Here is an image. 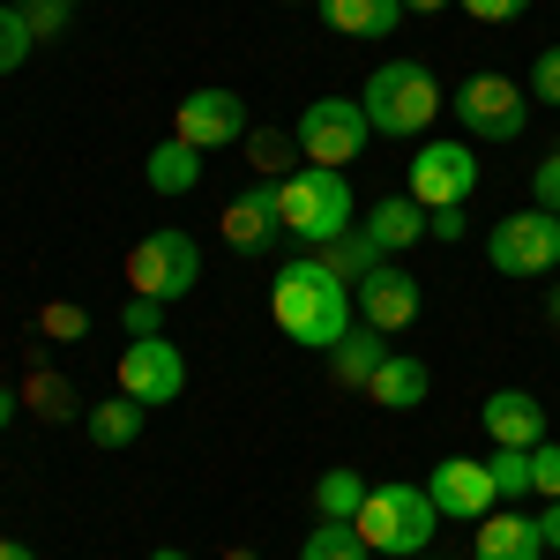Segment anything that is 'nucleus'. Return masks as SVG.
<instances>
[{
  "label": "nucleus",
  "mask_w": 560,
  "mask_h": 560,
  "mask_svg": "<svg viewBox=\"0 0 560 560\" xmlns=\"http://www.w3.org/2000/svg\"><path fill=\"white\" fill-rule=\"evenodd\" d=\"M269 322L292 337L300 351H337L351 329V284L345 277H329L322 255H300L277 269V284H269Z\"/></svg>",
  "instance_id": "1"
},
{
  "label": "nucleus",
  "mask_w": 560,
  "mask_h": 560,
  "mask_svg": "<svg viewBox=\"0 0 560 560\" xmlns=\"http://www.w3.org/2000/svg\"><path fill=\"white\" fill-rule=\"evenodd\" d=\"M433 523H441V509H433V493L427 486H366V509H359V538H366V553H382V560H411V553H427L433 546Z\"/></svg>",
  "instance_id": "2"
},
{
  "label": "nucleus",
  "mask_w": 560,
  "mask_h": 560,
  "mask_svg": "<svg viewBox=\"0 0 560 560\" xmlns=\"http://www.w3.org/2000/svg\"><path fill=\"white\" fill-rule=\"evenodd\" d=\"M359 105H366L374 135H427L441 120V83L427 60H382L359 90Z\"/></svg>",
  "instance_id": "3"
},
{
  "label": "nucleus",
  "mask_w": 560,
  "mask_h": 560,
  "mask_svg": "<svg viewBox=\"0 0 560 560\" xmlns=\"http://www.w3.org/2000/svg\"><path fill=\"white\" fill-rule=\"evenodd\" d=\"M277 224L300 240V247H329L337 232H351V187L329 165H300V173L277 179Z\"/></svg>",
  "instance_id": "4"
},
{
  "label": "nucleus",
  "mask_w": 560,
  "mask_h": 560,
  "mask_svg": "<svg viewBox=\"0 0 560 560\" xmlns=\"http://www.w3.org/2000/svg\"><path fill=\"white\" fill-rule=\"evenodd\" d=\"M292 135H300V165H329V173H345L351 158L374 142V120H366L359 97H314Z\"/></svg>",
  "instance_id": "5"
},
{
  "label": "nucleus",
  "mask_w": 560,
  "mask_h": 560,
  "mask_svg": "<svg viewBox=\"0 0 560 560\" xmlns=\"http://www.w3.org/2000/svg\"><path fill=\"white\" fill-rule=\"evenodd\" d=\"M486 261L501 277H553L560 269V217L553 210H516L486 232Z\"/></svg>",
  "instance_id": "6"
},
{
  "label": "nucleus",
  "mask_w": 560,
  "mask_h": 560,
  "mask_svg": "<svg viewBox=\"0 0 560 560\" xmlns=\"http://www.w3.org/2000/svg\"><path fill=\"white\" fill-rule=\"evenodd\" d=\"M456 120H464L478 142H516V135L530 128V90L509 83V75H493V68H478V75H464V90H456Z\"/></svg>",
  "instance_id": "7"
},
{
  "label": "nucleus",
  "mask_w": 560,
  "mask_h": 560,
  "mask_svg": "<svg viewBox=\"0 0 560 560\" xmlns=\"http://www.w3.org/2000/svg\"><path fill=\"white\" fill-rule=\"evenodd\" d=\"M471 187H478L471 142H419L404 165V195L419 210H456V202H471Z\"/></svg>",
  "instance_id": "8"
},
{
  "label": "nucleus",
  "mask_w": 560,
  "mask_h": 560,
  "mask_svg": "<svg viewBox=\"0 0 560 560\" xmlns=\"http://www.w3.org/2000/svg\"><path fill=\"white\" fill-rule=\"evenodd\" d=\"M195 277H202V255H195V240H187L179 224L142 232V240L128 247V284L142 292V300H179Z\"/></svg>",
  "instance_id": "9"
},
{
  "label": "nucleus",
  "mask_w": 560,
  "mask_h": 560,
  "mask_svg": "<svg viewBox=\"0 0 560 560\" xmlns=\"http://www.w3.org/2000/svg\"><path fill=\"white\" fill-rule=\"evenodd\" d=\"M113 382H120V396H135V404L158 411V404H173L179 388H187V359H179V345H165V337H128Z\"/></svg>",
  "instance_id": "10"
},
{
  "label": "nucleus",
  "mask_w": 560,
  "mask_h": 560,
  "mask_svg": "<svg viewBox=\"0 0 560 560\" xmlns=\"http://www.w3.org/2000/svg\"><path fill=\"white\" fill-rule=\"evenodd\" d=\"M173 135L195 150H224V142H247V97L240 90H187L173 105Z\"/></svg>",
  "instance_id": "11"
},
{
  "label": "nucleus",
  "mask_w": 560,
  "mask_h": 560,
  "mask_svg": "<svg viewBox=\"0 0 560 560\" xmlns=\"http://www.w3.org/2000/svg\"><path fill=\"white\" fill-rule=\"evenodd\" d=\"M427 493H433V509H441V516H456V523H478V516H493V509H501L493 464H478V456H441L433 478H427Z\"/></svg>",
  "instance_id": "12"
},
{
  "label": "nucleus",
  "mask_w": 560,
  "mask_h": 560,
  "mask_svg": "<svg viewBox=\"0 0 560 560\" xmlns=\"http://www.w3.org/2000/svg\"><path fill=\"white\" fill-rule=\"evenodd\" d=\"M351 314H359L366 329H382V337L411 329V322H419V277H411V269H396V261H382L374 277H359V284H351Z\"/></svg>",
  "instance_id": "13"
},
{
  "label": "nucleus",
  "mask_w": 560,
  "mask_h": 560,
  "mask_svg": "<svg viewBox=\"0 0 560 560\" xmlns=\"http://www.w3.org/2000/svg\"><path fill=\"white\" fill-rule=\"evenodd\" d=\"M224 247H240V255H261L284 224H277V179H247L232 202H224Z\"/></svg>",
  "instance_id": "14"
},
{
  "label": "nucleus",
  "mask_w": 560,
  "mask_h": 560,
  "mask_svg": "<svg viewBox=\"0 0 560 560\" xmlns=\"http://www.w3.org/2000/svg\"><path fill=\"white\" fill-rule=\"evenodd\" d=\"M478 419L493 433V448H538V441H546V404H538L530 388H493Z\"/></svg>",
  "instance_id": "15"
},
{
  "label": "nucleus",
  "mask_w": 560,
  "mask_h": 560,
  "mask_svg": "<svg viewBox=\"0 0 560 560\" xmlns=\"http://www.w3.org/2000/svg\"><path fill=\"white\" fill-rule=\"evenodd\" d=\"M471 560H546L538 546V516H516V509H493V516H478V546Z\"/></svg>",
  "instance_id": "16"
},
{
  "label": "nucleus",
  "mask_w": 560,
  "mask_h": 560,
  "mask_svg": "<svg viewBox=\"0 0 560 560\" xmlns=\"http://www.w3.org/2000/svg\"><path fill=\"white\" fill-rule=\"evenodd\" d=\"M366 396H374L382 411H419V404H427V359L388 351L382 366H374V382H366Z\"/></svg>",
  "instance_id": "17"
},
{
  "label": "nucleus",
  "mask_w": 560,
  "mask_h": 560,
  "mask_svg": "<svg viewBox=\"0 0 560 560\" xmlns=\"http://www.w3.org/2000/svg\"><path fill=\"white\" fill-rule=\"evenodd\" d=\"M359 232H366L382 255H404L411 240H427V210H419L411 195H382V202L366 210V224H359Z\"/></svg>",
  "instance_id": "18"
},
{
  "label": "nucleus",
  "mask_w": 560,
  "mask_h": 560,
  "mask_svg": "<svg viewBox=\"0 0 560 560\" xmlns=\"http://www.w3.org/2000/svg\"><path fill=\"white\" fill-rule=\"evenodd\" d=\"M322 23L337 38H388L404 23V0H322Z\"/></svg>",
  "instance_id": "19"
},
{
  "label": "nucleus",
  "mask_w": 560,
  "mask_h": 560,
  "mask_svg": "<svg viewBox=\"0 0 560 560\" xmlns=\"http://www.w3.org/2000/svg\"><path fill=\"white\" fill-rule=\"evenodd\" d=\"M142 419H150V404H135V396H120V388L83 411V427H90L97 448H128V441H142Z\"/></svg>",
  "instance_id": "20"
},
{
  "label": "nucleus",
  "mask_w": 560,
  "mask_h": 560,
  "mask_svg": "<svg viewBox=\"0 0 560 560\" xmlns=\"http://www.w3.org/2000/svg\"><path fill=\"white\" fill-rule=\"evenodd\" d=\"M142 179H150L158 195H195V187H202V150L173 135V142H158V150H150V165H142Z\"/></svg>",
  "instance_id": "21"
},
{
  "label": "nucleus",
  "mask_w": 560,
  "mask_h": 560,
  "mask_svg": "<svg viewBox=\"0 0 560 560\" xmlns=\"http://www.w3.org/2000/svg\"><path fill=\"white\" fill-rule=\"evenodd\" d=\"M382 359H388V351H382V329H366V322H359V329H345V345L329 351V374H337L345 388H366Z\"/></svg>",
  "instance_id": "22"
},
{
  "label": "nucleus",
  "mask_w": 560,
  "mask_h": 560,
  "mask_svg": "<svg viewBox=\"0 0 560 560\" xmlns=\"http://www.w3.org/2000/svg\"><path fill=\"white\" fill-rule=\"evenodd\" d=\"M314 255H322V269H329V277H345V284H359V277H374V269H382V247H374L359 224H351V232H337L329 247H314Z\"/></svg>",
  "instance_id": "23"
},
{
  "label": "nucleus",
  "mask_w": 560,
  "mask_h": 560,
  "mask_svg": "<svg viewBox=\"0 0 560 560\" xmlns=\"http://www.w3.org/2000/svg\"><path fill=\"white\" fill-rule=\"evenodd\" d=\"M314 509H322L329 523H359V509H366V478L351 471V464L322 471V486H314Z\"/></svg>",
  "instance_id": "24"
},
{
  "label": "nucleus",
  "mask_w": 560,
  "mask_h": 560,
  "mask_svg": "<svg viewBox=\"0 0 560 560\" xmlns=\"http://www.w3.org/2000/svg\"><path fill=\"white\" fill-rule=\"evenodd\" d=\"M300 560H374V553H366V538H359L351 523H329V516H322L314 530H306Z\"/></svg>",
  "instance_id": "25"
},
{
  "label": "nucleus",
  "mask_w": 560,
  "mask_h": 560,
  "mask_svg": "<svg viewBox=\"0 0 560 560\" xmlns=\"http://www.w3.org/2000/svg\"><path fill=\"white\" fill-rule=\"evenodd\" d=\"M292 158H300V135H277V128L247 135V165H255V179H284Z\"/></svg>",
  "instance_id": "26"
},
{
  "label": "nucleus",
  "mask_w": 560,
  "mask_h": 560,
  "mask_svg": "<svg viewBox=\"0 0 560 560\" xmlns=\"http://www.w3.org/2000/svg\"><path fill=\"white\" fill-rule=\"evenodd\" d=\"M23 404H31L38 419H52V427H60V419H75V404H83V396L60 382V374H31V382H23Z\"/></svg>",
  "instance_id": "27"
},
{
  "label": "nucleus",
  "mask_w": 560,
  "mask_h": 560,
  "mask_svg": "<svg viewBox=\"0 0 560 560\" xmlns=\"http://www.w3.org/2000/svg\"><path fill=\"white\" fill-rule=\"evenodd\" d=\"M31 23H23V8H15V0H0V75H15V68H23V60H31Z\"/></svg>",
  "instance_id": "28"
},
{
  "label": "nucleus",
  "mask_w": 560,
  "mask_h": 560,
  "mask_svg": "<svg viewBox=\"0 0 560 560\" xmlns=\"http://www.w3.org/2000/svg\"><path fill=\"white\" fill-rule=\"evenodd\" d=\"M486 464H493L501 501H523V493H530V448H501V456H486Z\"/></svg>",
  "instance_id": "29"
},
{
  "label": "nucleus",
  "mask_w": 560,
  "mask_h": 560,
  "mask_svg": "<svg viewBox=\"0 0 560 560\" xmlns=\"http://www.w3.org/2000/svg\"><path fill=\"white\" fill-rule=\"evenodd\" d=\"M45 337H52V345H75V337H90V314L75 300H52L45 306Z\"/></svg>",
  "instance_id": "30"
},
{
  "label": "nucleus",
  "mask_w": 560,
  "mask_h": 560,
  "mask_svg": "<svg viewBox=\"0 0 560 560\" xmlns=\"http://www.w3.org/2000/svg\"><path fill=\"white\" fill-rule=\"evenodd\" d=\"M120 329H128V337H165V300H142V292H135V300L120 306Z\"/></svg>",
  "instance_id": "31"
},
{
  "label": "nucleus",
  "mask_w": 560,
  "mask_h": 560,
  "mask_svg": "<svg viewBox=\"0 0 560 560\" xmlns=\"http://www.w3.org/2000/svg\"><path fill=\"white\" fill-rule=\"evenodd\" d=\"M530 493L560 501V441H538V448H530Z\"/></svg>",
  "instance_id": "32"
},
{
  "label": "nucleus",
  "mask_w": 560,
  "mask_h": 560,
  "mask_svg": "<svg viewBox=\"0 0 560 560\" xmlns=\"http://www.w3.org/2000/svg\"><path fill=\"white\" fill-rule=\"evenodd\" d=\"M530 105H560V45H546L530 68Z\"/></svg>",
  "instance_id": "33"
},
{
  "label": "nucleus",
  "mask_w": 560,
  "mask_h": 560,
  "mask_svg": "<svg viewBox=\"0 0 560 560\" xmlns=\"http://www.w3.org/2000/svg\"><path fill=\"white\" fill-rule=\"evenodd\" d=\"M23 23H31V38H60L68 31V0H23Z\"/></svg>",
  "instance_id": "34"
},
{
  "label": "nucleus",
  "mask_w": 560,
  "mask_h": 560,
  "mask_svg": "<svg viewBox=\"0 0 560 560\" xmlns=\"http://www.w3.org/2000/svg\"><path fill=\"white\" fill-rule=\"evenodd\" d=\"M530 210H553L560 217V150L538 165V173H530Z\"/></svg>",
  "instance_id": "35"
},
{
  "label": "nucleus",
  "mask_w": 560,
  "mask_h": 560,
  "mask_svg": "<svg viewBox=\"0 0 560 560\" xmlns=\"http://www.w3.org/2000/svg\"><path fill=\"white\" fill-rule=\"evenodd\" d=\"M456 8H464V15H478V23H516L530 0H456Z\"/></svg>",
  "instance_id": "36"
},
{
  "label": "nucleus",
  "mask_w": 560,
  "mask_h": 560,
  "mask_svg": "<svg viewBox=\"0 0 560 560\" xmlns=\"http://www.w3.org/2000/svg\"><path fill=\"white\" fill-rule=\"evenodd\" d=\"M427 232H433V240H464V232H471L464 202H456V210H427Z\"/></svg>",
  "instance_id": "37"
},
{
  "label": "nucleus",
  "mask_w": 560,
  "mask_h": 560,
  "mask_svg": "<svg viewBox=\"0 0 560 560\" xmlns=\"http://www.w3.org/2000/svg\"><path fill=\"white\" fill-rule=\"evenodd\" d=\"M538 546H546V553H560V501H546V509H538Z\"/></svg>",
  "instance_id": "38"
},
{
  "label": "nucleus",
  "mask_w": 560,
  "mask_h": 560,
  "mask_svg": "<svg viewBox=\"0 0 560 560\" xmlns=\"http://www.w3.org/2000/svg\"><path fill=\"white\" fill-rule=\"evenodd\" d=\"M0 560H38V553H31L23 538H0Z\"/></svg>",
  "instance_id": "39"
},
{
  "label": "nucleus",
  "mask_w": 560,
  "mask_h": 560,
  "mask_svg": "<svg viewBox=\"0 0 560 560\" xmlns=\"http://www.w3.org/2000/svg\"><path fill=\"white\" fill-rule=\"evenodd\" d=\"M448 0H404V15H441Z\"/></svg>",
  "instance_id": "40"
},
{
  "label": "nucleus",
  "mask_w": 560,
  "mask_h": 560,
  "mask_svg": "<svg viewBox=\"0 0 560 560\" xmlns=\"http://www.w3.org/2000/svg\"><path fill=\"white\" fill-rule=\"evenodd\" d=\"M15 411H23V396H8V388H0V427H8Z\"/></svg>",
  "instance_id": "41"
},
{
  "label": "nucleus",
  "mask_w": 560,
  "mask_h": 560,
  "mask_svg": "<svg viewBox=\"0 0 560 560\" xmlns=\"http://www.w3.org/2000/svg\"><path fill=\"white\" fill-rule=\"evenodd\" d=\"M546 322H553V329H560V284H553V292H546Z\"/></svg>",
  "instance_id": "42"
},
{
  "label": "nucleus",
  "mask_w": 560,
  "mask_h": 560,
  "mask_svg": "<svg viewBox=\"0 0 560 560\" xmlns=\"http://www.w3.org/2000/svg\"><path fill=\"white\" fill-rule=\"evenodd\" d=\"M150 560H187V553H173V546H165V553H150Z\"/></svg>",
  "instance_id": "43"
},
{
  "label": "nucleus",
  "mask_w": 560,
  "mask_h": 560,
  "mask_svg": "<svg viewBox=\"0 0 560 560\" xmlns=\"http://www.w3.org/2000/svg\"><path fill=\"white\" fill-rule=\"evenodd\" d=\"M68 8H75V0H68Z\"/></svg>",
  "instance_id": "44"
},
{
  "label": "nucleus",
  "mask_w": 560,
  "mask_h": 560,
  "mask_svg": "<svg viewBox=\"0 0 560 560\" xmlns=\"http://www.w3.org/2000/svg\"><path fill=\"white\" fill-rule=\"evenodd\" d=\"M553 560H560V553H553Z\"/></svg>",
  "instance_id": "45"
}]
</instances>
